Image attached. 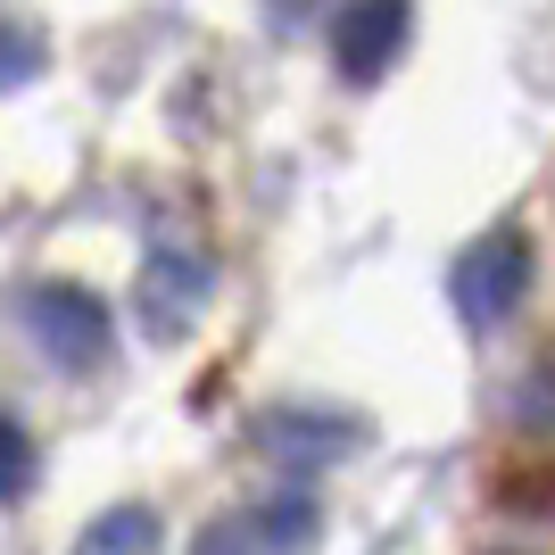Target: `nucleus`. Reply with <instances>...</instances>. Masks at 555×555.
Masks as SVG:
<instances>
[{
  "instance_id": "nucleus-1",
  "label": "nucleus",
  "mask_w": 555,
  "mask_h": 555,
  "mask_svg": "<svg viewBox=\"0 0 555 555\" xmlns=\"http://www.w3.org/2000/svg\"><path fill=\"white\" fill-rule=\"evenodd\" d=\"M17 315L34 324V340L59 357L67 373H92L100 357L116 348V324H108V307L83 291V282H34L17 299Z\"/></svg>"
},
{
  "instance_id": "nucleus-2",
  "label": "nucleus",
  "mask_w": 555,
  "mask_h": 555,
  "mask_svg": "<svg viewBox=\"0 0 555 555\" xmlns=\"http://www.w3.org/2000/svg\"><path fill=\"white\" fill-rule=\"evenodd\" d=\"M448 291H456V315L464 324H506L514 307H522V291H531V241L522 232H481L473 249L456 257V274H448Z\"/></svg>"
},
{
  "instance_id": "nucleus-3",
  "label": "nucleus",
  "mask_w": 555,
  "mask_h": 555,
  "mask_svg": "<svg viewBox=\"0 0 555 555\" xmlns=\"http://www.w3.org/2000/svg\"><path fill=\"white\" fill-rule=\"evenodd\" d=\"M406 25H415L406 0H348L340 25H332V59H340V75H348V83L390 75L398 50H406Z\"/></svg>"
},
{
  "instance_id": "nucleus-4",
  "label": "nucleus",
  "mask_w": 555,
  "mask_h": 555,
  "mask_svg": "<svg viewBox=\"0 0 555 555\" xmlns=\"http://www.w3.org/2000/svg\"><path fill=\"white\" fill-rule=\"evenodd\" d=\"M307 539H315V498H274V506L208 522L191 555H299Z\"/></svg>"
},
{
  "instance_id": "nucleus-5",
  "label": "nucleus",
  "mask_w": 555,
  "mask_h": 555,
  "mask_svg": "<svg viewBox=\"0 0 555 555\" xmlns=\"http://www.w3.org/2000/svg\"><path fill=\"white\" fill-rule=\"evenodd\" d=\"M208 307V266L199 257H150V274H141V315L150 332H191V315Z\"/></svg>"
},
{
  "instance_id": "nucleus-6",
  "label": "nucleus",
  "mask_w": 555,
  "mask_h": 555,
  "mask_svg": "<svg viewBox=\"0 0 555 555\" xmlns=\"http://www.w3.org/2000/svg\"><path fill=\"white\" fill-rule=\"evenodd\" d=\"M75 555H158V514L150 506H108L92 531H83Z\"/></svg>"
},
{
  "instance_id": "nucleus-7",
  "label": "nucleus",
  "mask_w": 555,
  "mask_h": 555,
  "mask_svg": "<svg viewBox=\"0 0 555 555\" xmlns=\"http://www.w3.org/2000/svg\"><path fill=\"white\" fill-rule=\"evenodd\" d=\"M25 481H34V440H25L17 415H0V506H17Z\"/></svg>"
},
{
  "instance_id": "nucleus-8",
  "label": "nucleus",
  "mask_w": 555,
  "mask_h": 555,
  "mask_svg": "<svg viewBox=\"0 0 555 555\" xmlns=\"http://www.w3.org/2000/svg\"><path fill=\"white\" fill-rule=\"evenodd\" d=\"M42 75V42L25 34V25L0 17V92H17V83H34Z\"/></svg>"
},
{
  "instance_id": "nucleus-9",
  "label": "nucleus",
  "mask_w": 555,
  "mask_h": 555,
  "mask_svg": "<svg viewBox=\"0 0 555 555\" xmlns=\"http://www.w3.org/2000/svg\"><path fill=\"white\" fill-rule=\"evenodd\" d=\"M348 440H357L348 423H266V448H291V456L299 448H348Z\"/></svg>"
}]
</instances>
